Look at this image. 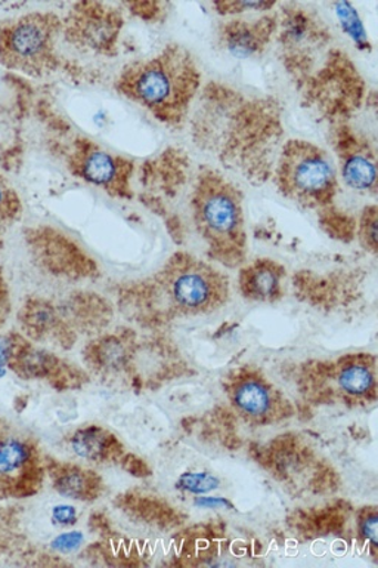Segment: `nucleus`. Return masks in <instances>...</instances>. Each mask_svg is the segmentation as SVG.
<instances>
[{
    "mask_svg": "<svg viewBox=\"0 0 378 568\" xmlns=\"http://www.w3.org/2000/svg\"><path fill=\"white\" fill-rule=\"evenodd\" d=\"M194 119L195 140L222 163L257 184L273 176L284 133L273 101L212 83Z\"/></svg>",
    "mask_w": 378,
    "mask_h": 568,
    "instance_id": "obj_1",
    "label": "nucleus"
},
{
    "mask_svg": "<svg viewBox=\"0 0 378 568\" xmlns=\"http://www.w3.org/2000/svg\"><path fill=\"white\" fill-rule=\"evenodd\" d=\"M228 278L197 257L176 253L162 270L123 292L129 315L146 324L213 313L228 300Z\"/></svg>",
    "mask_w": 378,
    "mask_h": 568,
    "instance_id": "obj_2",
    "label": "nucleus"
},
{
    "mask_svg": "<svg viewBox=\"0 0 378 568\" xmlns=\"http://www.w3.org/2000/svg\"><path fill=\"white\" fill-rule=\"evenodd\" d=\"M114 88L157 122L181 128L202 89V71L188 49L173 43L124 65Z\"/></svg>",
    "mask_w": 378,
    "mask_h": 568,
    "instance_id": "obj_3",
    "label": "nucleus"
},
{
    "mask_svg": "<svg viewBox=\"0 0 378 568\" xmlns=\"http://www.w3.org/2000/svg\"><path fill=\"white\" fill-rule=\"evenodd\" d=\"M243 193L229 178L202 168L191 191V213L213 260L237 266L246 255Z\"/></svg>",
    "mask_w": 378,
    "mask_h": 568,
    "instance_id": "obj_4",
    "label": "nucleus"
},
{
    "mask_svg": "<svg viewBox=\"0 0 378 568\" xmlns=\"http://www.w3.org/2000/svg\"><path fill=\"white\" fill-rule=\"evenodd\" d=\"M279 193L300 206L326 211L339 194V172L335 159L314 142L287 141L274 168Z\"/></svg>",
    "mask_w": 378,
    "mask_h": 568,
    "instance_id": "obj_5",
    "label": "nucleus"
},
{
    "mask_svg": "<svg viewBox=\"0 0 378 568\" xmlns=\"http://www.w3.org/2000/svg\"><path fill=\"white\" fill-rule=\"evenodd\" d=\"M62 20L53 12H30L0 22V64L27 75H44L60 65Z\"/></svg>",
    "mask_w": 378,
    "mask_h": 568,
    "instance_id": "obj_6",
    "label": "nucleus"
},
{
    "mask_svg": "<svg viewBox=\"0 0 378 568\" xmlns=\"http://www.w3.org/2000/svg\"><path fill=\"white\" fill-rule=\"evenodd\" d=\"M308 104L333 123H346L361 106L366 87L350 58L331 49L318 69L302 83Z\"/></svg>",
    "mask_w": 378,
    "mask_h": 568,
    "instance_id": "obj_7",
    "label": "nucleus"
},
{
    "mask_svg": "<svg viewBox=\"0 0 378 568\" xmlns=\"http://www.w3.org/2000/svg\"><path fill=\"white\" fill-rule=\"evenodd\" d=\"M278 16L277 42L290 73L308 79L331 51V31L323 18L302 4H284Z\"/></svg>",
    "mask_w": 378,
    "mask_h": 568,
    "instance_id": "obj_8",
    "label": "nucleus"
},
{
    "mask_svg": "<svg viewBox=\"0 0 378 568\" xmlns=\"http://www.w3.org/2000/svg\"><path fill=\"white\" fill-rule=\"evenodd\" d=\"M65 163L75 178L105 191L111 197L132 199L135 164L131 159L111 153L96 142L79 136L67 150Z\"/></svg>",
    "mask_w": 378,
    "mask_h": 568,
    "instance_id": "obj_9",
    "label": "nucleus"
},
{
    "mask_svg": "<svg viewBox=\"0 0 378 568\" xmlns=\"http://www.w3.org/2000/svg\"><path fill=\"white\" fill-rule=\"evenodd\" d=\"M44 474L47 466L38 444L0 426V501L35 495Z\"/></svg>",
    "mask_w": 378,
    "mask_h": 568,
    "instance_id": "obj_10",
    "label": "nucleus"
},
{
    "mask_svg": "<svg viewBox=\"0 0 378 568\" xmlns=\"http://www.w3.org/2000/svg\"><path fill=\"white\" fill-rule=\"evenodd\" d=\"M123 26V13L114 4L80 2L62 20V34L82 51L114 57Z\"/></svg>",
    "mask_w": 378,
    "mask_h": 568,
    "instance_id": "obj_11",
    "label": "nucleus"
},
{
    "mask_svg": "<svg viewBox=\"0 0 378 568\" xmlns=\"http://www.w3.org/2000/svg\"><path fill=\"white\" fill-rule=\"evenodd\" d=\"M333 149L341 180L359 194H377L375 145L361 132L346 123L335 124Z\"/></svg>",
    "mask_w": 378,
    "mask_h": 568,
    "instance_id": "obj_12",
    "label": "nucleus"
},
{
    "mask_svg": "<svg viewBox=\"0 0 378 568\" xmlns=\"http://www.w3.org/2000/svg\"><path fill=\"white\" fill-rule=\"evenodd\" d=\"M27 243L33 252L34 260L51 274L69 278H84L95 274L96 265L84 255L73 240L58 233L49 226L29 230Z\"/></svg>",
    "mask_w": 378,
    "mask_h": 568,
    "instance_id": "obj_13",
    "label": "nucleus"
},
{
    "mask_svg": "<svg viewBox=\"0 0 378 568\" xmlns=\"http://www.w3.org/2000/svg\"><path fill=\"white\" fill-rule=\"evenodd\" d=\"M277 13H265L256 20H231L221 22L217 29V43L235 58L248 60L262 55L277 34Z\"/></svg>",
    "mask_w": 378,
    "mask_h": 568,
    "instance_id": "obj_14",
    "label": "nucleus"
},
{
    "mask_svg": "<svg viewBox=\"0 0 378 568\" xmlns=\"http://www.w3.org/2000/svg\"><path fill=\"white\" fill-rule=\"evenodd\" d=\"M18 322L21 324L22 333L35 341L73 342L74 332L71 324L67 322L64 311L52 302L29 300L22 305Z\"/></svg>",
    "mask_w": 378,
    "mask_h": 568,
    "instance_id": "obj_15",
    "label": "nucleus"
},
{
    "mask_svg": "<svg viewBox=\"0 0 378 568\" xmlns=\"http://www.w3.org/2000/svg\"><path fill=\"white\" fill-rule=\"evenodd\" d=\"M52 487L69 499L92 501L102 491V479L93 470L61 462H44Z\"/></svg>",
    "mask_w": 378,
    "mask_h": 568,
    "instance_id": "obj_16",
    "label": "nucleus"
},
{
    "mask_svg": "<svg viewBox=\"0 0 378 568\" xmlns=\"http://www.w3.org/2000/svg\"><path fill=\"white\" fill-rule=\"evenodd\" d=\"M231 397L237 410L252 420H273L274 413L277 412L278 402L274 390L256 377L237 379Z\"/></svg>",
    "mask_w": 378,
    "mask_h": 568,
    "instance_id": "obj_17",
    "label": "nucleus"
},
{
    "mask_svg": "<svg viewBox=\"0 0 378 568\" xmlns=\"http://www.w3.org/2000/svg\"><path fill=\"white\" fill-rule=\"evenodd\" d=\"M286 270L277 262L259 260L242 271L239 287L251 301L274 302L282 296Z\"/></svg>",
    "mask_w": 378,
    "mask_h": 568,
    "instance_id": "obj_18",
    "label": "nucleus"
},
{
    "mask_svg": "<svg viewBox=\"0 0 378 568\" xmlns=\"http://www.w3.org/2000/svg\"><path fill=\"white\" fill-rule=\"evenodd\" d=\"M70 447L82 459L96 464L119 460L123 453L119 438L101 426H84L75 430L71 435Z\"/></svg>",
    "mask_w": 378,
    "mask_h": 568,
    "instance_id": "obj_19",
    "label": "nucleus"
},
{
    "mask_svg": "<svg viewBox=\"0 0 378 568\" xmlns=\"http://www.w3.org/2000/svg\"><path fill=\"white\" fill-rule=\"evenodd\" d=\"M133 346H135V336L131 331L109 333L89 345L88 358L93 367H123L131 359Z\"/></svg>",
    "mask_w": 378,
    "mask_h": 568,
    "instance_id": "obj_20",
    "label": "nucleus"
},
{
    "mask_svg": "<svg viewBox=\"0 0 378 568\" xmlns=\"http://www.w3.org/2000/svg\"><path fill=\"white\" fill-rule=\"evenodd\" d=\"M336 382L348 397L366 398L376 389L375 367L366 357L346 358L336 371Z\"/></svg>",
    "mask_w": 378,
    "mask_h": 568,
    "instance_id": "obj_21",
    "label": "nucleus"
},
{
    "mask_svg": "<svg viewBox=\"0 0 378 568\" xmlns=\"http://www.w3.org/2000/svg\"><path fill=\"white\" fill-rule=\"evenodd\" d=\"M22 203L17 191L0 175V230L8 229L20 220Z\"/></svg>",
    "mask_w": 378,
    "mask_h": 568,
    "instance_id": "obj_22",
    "label": "nucleus"
},
{
    "mask_svg": "<svg viewBox=\"0 0 378 568\" xmlns=\"http://www.w3.org/2000/svg\"><path fill=\"white\" fill-rule=\"evenodd\" d=\"M336 8L337 16H339V20L341 26H344L346 33H349L350 38L354 39V42L357 43L359 48H370L366 30H364L361 21H359L358 13L355 11L353 4L339 3Z\"/></svg>",
    "mask_w": 378,
    "mask_h": 568,
    "instance_id": "obj_23",
    "label": "nucleus"
},
{
    "mask_svg": "<svg viewBox=\"0 0 378 568\" xmlns=\"http://www.w3.org/2000/svg\"><path fill=\"white\" fill-rule=\"evenodd\" d=\"M359 240L362 246L372 253L377 252V206L371 204L364 209L359 221Z\"/></svg>",
    "mask_w": 378,
    "mask_h": 568,
    "instance_id": "obj_24",
    "label": "nucleus"
},
{
    "mask_svg": "<svg viewBox=\"0 0 378 568\" xmlns=\"http://www.w3.org/2000/svg\"><path fill=\"white\" fill-rule=\"evenodd\" d=\"M217 486H219V479L206 473L184 474L177 481V487L182 490L195 493V495L215 490Z\"/></svg>",
    "mask_w": 378,
    "mask_h": 568,
    "instance_id": "obj_25",
    "label": "nucleus"
},
{
    "mask_svg": "<svg viewBox=\"0 0 378 568\" xmlns=\"http://www.w3.org/2000/svg\"><path fill=\"white\" fill-rule=\"evenodd\" d=\"M321 222L324 226H327L330 234L336 235H350L355 231V221L348 215H344V212L336 211L335 207H328L326 211H321Z\"/></svg>",
    "mask_w": 378,
    "mask_h": 568,
    "instance_id": "obj_26",
    "label": "nucleus"
},
{
    "mask_svg": "<svg viewBox=\"0 0 378 568\" xmlns=\"http://www.w3.org/2000/svg\"><path fill=\"white\" fill-rule=\"evenodd\" d=\"M277 7L275 2H216L213 8L217 9L221 16L234 17L246 12H269Z\"/></svg>",
    "mask_w": 378,
    "mask_h": 568,
    "instance_id": "obj_27",
    "label": "nucleus"
},
{
    "mask_svg": "<svg viewBox=\"0 0 378 568\" xmlns=\"http://www.w3.org/2000/svg\"><path fill=\"white\" fill-rule=\"evenodd\" d=\"M129 11H132L133 16L140 17L141 20L145 21H159L164 16V4L155 2H136V3H124Z\"/></svg>",
    "mask_w": 378,
    "mask_h": 568,
    "instance_id": "obj_28",
    "label": "nucleus"
},
{
    "mask_svg": "<svg viewBox=\"0 0 378 568\" xmlns=\"http://www.w3.org/2000/svg\"><path fill=\"white\" fill-rule=\"evenodd\" d=\"M82 544L83 535L80 531L62 532V535L57 536L55 539L51 541L52 549L61 554L74 552Z\"/></svg>",
    "mask_w": 378,
    "mask_h": 568,
    "instance_id": "obj_29",
    "label": "nucleus"
},
{
    "mask_svg": "<svg viewBox=\"0 0 378 568\" xmlns=\"http://www.w3.org/2000/svg\"><path fill=\"white\" fill-rule=\"evenodd\" d=\"M18 335L20 333H8V335L0 336V379L7 375L9 359L16 348Z\"/></svg>",
    "mask_w": 378,
    "mask_h": 568,
    "instance_id": "obj_30",
    "label": "nucleus"
},
{
    "mask_svg": "<svg viewBox=\"0 0 378 568\" xmlns=\"http://www.w3.org/2000/svg\"><path fill=\"white\" fill-rule=\"evenodd\" d=\"M52 519L60 526H71L78 521V510L70 505L55 506L52 509Z\"/></svg>",
    "mask_w": 378,
    "mask_h": 568,
    "instance_id": "obj_31",
    "label": "nucleus"
},
{
    "mask_svg": "<svg viewBox=\"0 0 378 568\" xmlns=\"http://www.w3.org/2000/svg\"><path fill=\"white\" fill-rule=\"evenodd\" d=\"M9 313H11V296H9L7 280L0 270V327L7 322Z\"/></svg>",
    "mask_w": 378,
    "mask_h": 568,
    "instance_id": "obj_32",
    "label": "nucleus"
},
{
    "mask_svg": "<svg viewBox=\"0 0 378 568\" xmlns=\"http://www.w3.org/2000/svg\"><path fill=\"white\" fill-rule=\"evenodd\" d=\"M362 535L370 540L372 546L377 545V515L376 513L367 514V518L361 523Z\"/></svg>",
    "mask_w": 378,
    "mask_h": 568,
    "instance_id": "obj_33",
    "label": "nucleus"
},
{
    "mask_svg": "<svg viewBox=\"0 0 378 568\" xmlns=\"http://www.w3.org/2000/svg\"><path fill=\"white\" fill-rule=\"evenodd\" d=\"M195 505L202 506V508H225V506H228V508H233V505L229 504L228 500L221 499V497H198L197 500H195Z\"/></svg>",
    "mask_w": 378,
    "mask_h": 568,
    "instance_id": "obj_34",
    "label": "nucleus"
},
{
    "mask_svg": "<svg viewBox=\"0 0 378 568\" xmlns=\"http://www.w3.org/2000/svg\"><path fill=\"white\" fill-rule=\"evenodd\" d=\"M0 247H2V242H0Z\"/></svg>",
    "mask_w": 378,
    "mask_h": 568,
    "instance_id": "obj_35",
    "label": "nucleus"
}]
</instances>
